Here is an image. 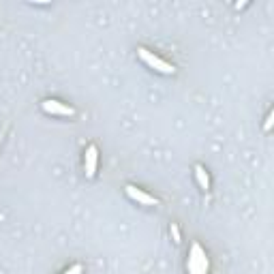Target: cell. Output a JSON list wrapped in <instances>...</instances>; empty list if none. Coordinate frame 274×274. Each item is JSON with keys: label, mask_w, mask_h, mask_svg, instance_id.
Masks as SVG:
<instances>
[{"label": "cell", "mask_w": 274, "mask_h": 274, "mask_svg": "<svg viewBox=\"0 0 274 274\" xmlns=\"http://www.w3.org/2000/svg\"><path fill=\"white\" fill-rule=\"evenodd\" d=\"M208 272V257L206 250L199 244L191 247V255H189V274H206Z\"/></svg>", "instance_id": "obj_1"}, {"label": "cell", "mask_w": 274, "mask_h": 274, "mask_svg": "<svg viewBox=\"0 0 274 274\" xmlns=\"http://www.w3.org/2000/svg\"><path fill=\"white\" fill-rule=\"evenodd\" d=\"M137 54H139V58H142V60L146 62V65L148 67H152L154 71H159V73H165V75H172L174 71H176V69H174L170 62H165V60H161L159 56H154L152 51H148L146 48H139L137 50Z\"/></svg>", "instance_id": "obj_2"}, {"label": "cell", "mask_w": 274, "mask_h": 274, "mask_svg": "<svg viewBox=\"0 0 274 274\" xmlns=\"http://www.w3.org/2000/svg\"><path fill=\"white\" fill-rule=\"evenodd\" d=\"M125 191H126V195H129L131 199H135L137 203H142V206H159V199H156V197L148 195L146 191L137 189V186H133V184H126Z\"/></svg>", "instance_id": "obj_3"}, {"label": "cell", "mask_w": 274, "mask_h": 274, "mask_svg": "<svg viewBox=\"0 0 274 274\" xmlns=\"http://www.w3.org/2000/svg\"><path fill=\"white\" fill-rule=\"evenodd\" d=\"M41 107H43V112L54 114V116H75L73 107H67V105H62L60 101H54V99L43 101V103H41Z\"/></svg>", "instance_id": "obj_4"}, {"label": "cell", "mask_w": 274, "mask_h": 274, "mask_svg": "<svg viewBox=\"0 0 274 274\" xmlns=\"http://www.w3.org/2000/svg\"><path fill=\"white\" fill-rule=\"evenodd\" d=\"M97 159H99L97 146H88V148H86V178H95V174H97Z\"/></svg>", "instance_id": "obj_5"}, {"label": "cell", "mask_w": 274, "mask_h": 274, "mask_svg": "<svg viewBox=\"0 0 274 274\" xmlns=\"http://www.w3.org/2000/svg\"><path fill=\"white\" fill-rule=\"evenodd\" d=\"M195 178H197V182H199V186L203 191L210 189V178H208V174H206V170H203L201 165H195Z\"/></svg>", "instance_id": "obj_6"}, {"label": "cell", "mask_w": 274, "mask_h": 274, "mask_svg": "<svg viewBox=\"0 0 274 274\" xmlns=\"http://www.w3.org/2000/svg\"><path fill=\"white\" fill-rule=\"evenodd\" d=\"M170 231H172L174 242H176V244L182 242V238H180V229H178V225H176V223H172V225H170Z\"/></svg>", "instance_id": "obj_7"}, {"label": "cell", "mask_w": 274, "mask_h": 274, "mask_svg": "<svg viewBox=\"0 0 274 274\" xmlns=\"http://www.w3.org/2000/svg\"><path fill=\"white\" fill-rule=\"evenodd\" d=\"M81 272H84V266H81V264H75V266H71L67 272H62V274H81Z\"/></svg>", "instance_id": "obj_8"}, {"label": "cell", "mask_w": 274, "mask_h": 274, "mask_svg": "<svg viewBox=\"0 0 274 274\" xmlns=\"http://www.w3.org/2000/svg\"><path fill=\"white\" fill-rule=\"evenodd\" d=\"M272 118H274V116L270 112V114H268V118H266V125H264V131L266 133H270V129H272Z\"/></svg>", "instance_id": "obj_9"}]
</instances>
